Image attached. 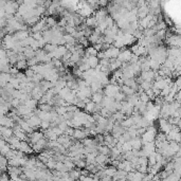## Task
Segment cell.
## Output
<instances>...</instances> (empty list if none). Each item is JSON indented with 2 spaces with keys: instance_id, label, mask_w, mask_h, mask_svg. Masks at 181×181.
I'll return each instance as SVG.
<instances>
[{
  "instance_id": "cell-1",
  "label": "cell",
  "mask_w": 181,
  "mask_h": 181,
  "mask_svg": "<svg viewBox=\"0 0 181 181\" xmlns=\"http://www.w3.org/2000/svg\"><path fill=\"white\" fill-rule=\"evenodd\" d=\"M18 3L16 2V1H12V0H9V1H7L5 5V7H3V9H5V12L7 14H10V15H13L15 12H17L18 10Z\"/></svg>"
},
{
  "instance_id": "cell-2",
  "label": "cell",
  "mask_w": 181,
  "mask_h": 181,
  "mask_svg": "<svg viewBox=\"0 0 181 181\" xmlns=\"http://www.w3.org/2000/svg\"><path fill=\"white\" fill-rule=\"evenodd\" d=\"M132 55V52L130 51L129 49H123V50H120L116 58L120 60L121 63H125V62L128 63V60L130 59Z\"/></svg>"
},
{
  "instance_id": "cell-3",
  "label": "cell",
  "mask_w": 181,
  "mask_h": 181,
  "mask_svg": "<svg viewBox=\"0 0 181 181\" xmlns=\"http://www.w3.org/2000/svg\"><path fill=\"white\" fill-rule=\"evenodd\" d=\"M26 121L28 122V124L33 128V129H36V128H38L39 126H40L41 120L36 116V114H32V116H31L29 119H27Z\"/></svg>"
},
{
  "instance_id": "cell-4",
  "label": "cell",
  "mask_w": 181,
  "mask_h": 181,
  "mask_svg": "<svg viewBox=\"0 0 181 181\" xmlns=\"http://www.w3.org/2000/svg\"><path fill=\"white\" fill-rule=\"evenodd\" d=\"M88 135H89V129H80V127H78V128H74L72 138L78 139V140H83Z\"/></svg>"
},
{
  "instance_id": "cell-5",
  "label": "cell",
  "mask_w": 181,
  "mask_h": 181,
  "mask_svg": "<svg viewBox=\"0 0 181 181\" xmlns=\"http://www.w3.org/2000/svg\"><path fill=\"white\" fill-rule=\"evenodd\" d=\"M172 129V124L166 121V119H161L160 120V130L163 134H167L170 130Z\"/></svg>"
},
{
  "instance_id": "cell-6",
  "label": "cell",
  "mask_w": 181,
  "mask_h": 181,
  "mask_svg": "<svg viewBox=\"0 0 181 181\" xmlns=\"http://www.w3.org/2000/svg\"><path fill=\"white\" fill-rule=\"evenodd\" d=\"M29 36V32L27 30H19V31H16L15 33L13 34V37L16 41H20V40H24V38Z\"/></svg>"
},
{
  "instance_id": "cell-7",
  "label": "cell",
  "mask_w": 181,
  "mask_h": 181,
  "mask_svg": "<svg viewBox=\"0 0 181 181\" xmlns=\"http://www.w3.org/2000/svg\"><path fill=\"white\" fill-rule=\"evenodd\" d=\"M129 143L130 145H132V149H141V147H142V141H141V139H139L138 137H136V138H132L129 140Z\"/></svg>"
},
{
  "instance_id": "cell-8",
  "label": "cell",
  "mask_w": 181,
  "mask_h": 181,
  "mask_svg": "<svg viewBox=\"0 0 181 181\" xmlns=\"http://www.w3.org/2000/svg\"><path fill=\"white\" fill-rule=\"evenodd\" d=\"M110 160L108 159V156L107 155H103V154H100V155H95V160L94 162L97 164H105L107 162H109Z\"/></svg>"
},
{
  "instance_id": "cell-9",
  "label": "cell",
  "mask_w": 181,
  "mask_h": 181,
  "mask_svg": "<svg viewBox=\"0 0 181 181\" xmlns=\"http://www.w3.org/2000/svg\"><path fill=\"white\" fill-rule=\"evenodd\" d=\"M87 62H88L89 66H90V68H92V69H94L95 67H97V65H99L100 63V59L97 56H89L88 58H87Z\"/></svg>"
},
{
  "instance_id": "cell-10",
  "label": "cell",
  "mask_w": 181,
  "mask_h": 181,
  "mask_svg": "<svg viewBox=\"0 0 181 181\" xmlns=\"http://www.w3.org/2000/svg\"><path fill=\"white\" fill-rule=\"evenodd\" d=\"M102 100H103V93H102V91H100V92H94L91 95V101L94 102L95 104H100L102 102Z\"/></svg>"
},
{
  "instance_id": "cell-11",
  "label": "cell",
  "mask_w": 181,
  "mask_h": 181,
  "mask_svg": "<svg viewBox=\"0 0 181 181\" xmlns=\"http://www.w3.org/2000/svg\"><path fill=\"white\" fill-rule=\"evenodd\" d=\"M120 89H122V92H123L124 94L126 95V97H127V95H132V94H134V93L136 92L134 88H132V87L126 86V85H122V88H120Z\"/></svg>"
},
{
  "instance_id": "cell-12",
  "label": "cell",
  "mask_w": 181,
  "mask_h": 181,
  "mask_svg": "<svg viewBox=\"0 0 181 181\" xmlns=\"http://www.w3.org/2000/svg\"><path fill=\"white\" fill-rule=\"evenodd\" d=\"M24 74H26L27 78H32V76L35 74V72H34V70H33L32 68H30V69H27V70H26V72H24Z\"/></svg>"
},
{
  "instance_id": "cell-13",
  "label": "cell",
  "mask_w": 181,
  "mask_h": 181,
  "mask_svg": "<svg viewBox=\"0 0 181 181\" xmlns=\"http://www.w3.org/2000/svg\"><path fill=\"white\" fill-rule=\"evenodd\" d=\"M0 1H2V2H7V1H9V0H0Z\"/></svg>"
},
{
  "instance_id": "cell-14",
  "label": "cell",
  "mask_w": 181,
  "mask_h": 181,
  "mask_svg": "<svg viewBox=\"0 0 181 181\" xmlns=\"http://www.w3.org/2000/svg\"><path fill=\"white\" fill-rule=\"evenodd\" d=\"M53 1H59V0H53Z\"/></svg>"
}]
</instances>
